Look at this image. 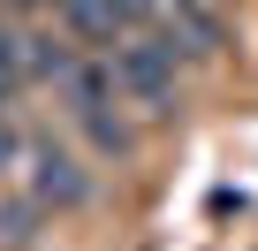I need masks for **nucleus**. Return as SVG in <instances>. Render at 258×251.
Here are the masks:
<instances>
[{"instance_id":"f03ea898","label":"nucleus","mask_w":258,"mask_h":251,"mask_svg":"<svg viewBox=\"0 0 258 251\" xmlns=\"http://www.w3.org/2000/svg\"><path fill=\"white\" fill-rule=\"evenodd\" d=\"M106 61H114V84H121L129 107H145V114H175V69H182V54H175L152 23L129 31Z\"/></svg>"},{"instance_id":"20e7f679","label":"nucleus","mask_w":258,"mask_h":251,"mask_svg":"<svg viewBox=\"0 0 258 251\" xmlns=\"http://www.w3.org/2000/svg\"><path fill=\"white\" fill-rule=\"evenodd\" d=\"M23 84H31V69H23V38H16V31H0V107H8Z\"/></svg>"},{"instance_id":"7ed1b4c3","label":"nucleus","mask_w":258,"mask_h":251,"mask_svg":"<svg viewBox=\"0 0 258 251\" xmlns=\"http://www.w3.org/2000/svg\"><path fill=\"white\" fill-rule=\"evenodd\" d=\"M8 183H23L38 206H53V213H69V206H84L91 198V175H84V160L69 153V145H53V137H23V160H16V175Z\"/></svg>"},{"instance_id":"f257e3e1","label":"nucleus","mask_w":258,"mask_h":251,"mask_svg":"<svg viewBox=\"0 0 258 251\" xmlns=\"http://www.w3.org/2000/svg\"><path fill=\"white\" fill-rule=\"evenodd\" d=\"M53 91H61V107L76 114V130H84L99 153H129V145H137V137H129V122H121V84H114V61H91V54H84V61L53 84Z\"/></svg>"}]
</instances>
